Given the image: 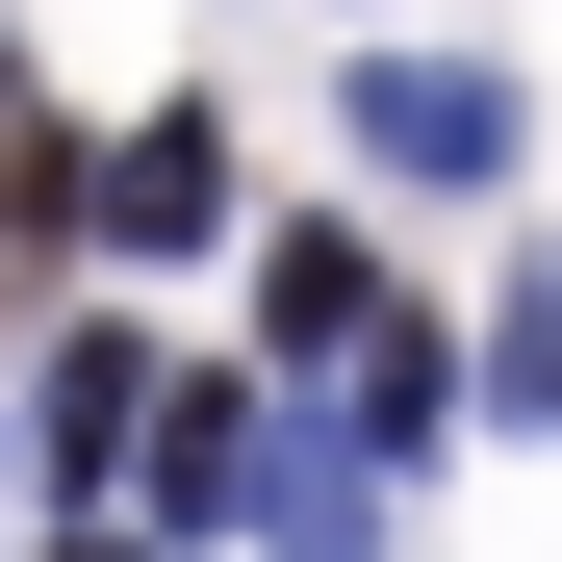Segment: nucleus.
Instances as JSON below:
<instances>
[{
	"label": "nucleus",
	"instance_id": "f03ea898",
	"mask_svg": "<svg viewBox=\"0 0 562 562\" xmlns=\"http://www.w3.org/2000/svg\"><path fill=\"white\" fill-rule=\"evenodd\" d=\"M333 103H358L384 179H435V205H460V179H512V77H486V52H358Z\"/></svg>",
	"mask_w": 562,
	"mask_h": 562
},
{
	"label": "nucleus",
	"instance_id": "423d86ee",
	"mask_svg": "<svg viewBox=\"0 0 562 562\" xmlns=\"http://www.w3.org/2000/svg\"><path fill=\"white\" fill-rule=\"evenodd\" d=\"M77 256V154H52V103H0V307Z\"/></svg>",
	"mask_w": 562,
	"mask_h": 562
},
{
	"label": "nucleus",
	"instance_id": "7ed1b4c3",
	"mask_svg": "<svg viewBox=\"0 0 562 562\" xmlns=\"http://www.w3.org/2000/svg\"><path fill=\"white\" fill-rule=\"evenodd\" d=\"M256 333H281V358L333 384V358L384 333V231H281V256H256Z\"/></svg>",
	"mask_w": 562,
	"mask_h": 562
},
{
	"label": "nucleus",
	"instance_id": "6e6552de",
	"mask_svg": "<svg viewBox=\"0 0 562 562\" xmlns=\"http://www.w3.org/2000/svg\"><path fill=\"white\" fill-rule=\"evenodd\" d=\"M358 486H384V460H281V562H384V512H358Z\"/></svg>",
	"mask_w": 562,
	"mask_h": 562
},
{
	"label": "nucleus",
	"instance_id": "f257e3e1",
	"mask_svg": "<svg viewBox=\"0 0 562 562\" xmlns=\"http://www.w3.org/2000/svg\"><path fill=\"white\" fill-rule=\"evenodd\" d=\"M103 512H128V537H256V512H281V409H256V384H154Z\"/></svg>",
	"mask_w": 562,
	"mask_h": 562
},
{
	"label": "nucleus",
	"instance_id": "0eeeda50",
	"mask_svg": "<svg viewBox=\"0 0 562 562\" xmlns=\"http://www.w3.org/2000/svg\"><path fill=\"white\" fill-rule=\"evenodd\" d=\"M486 409L562 435V256H512V307H486Z\"/></svg>",
	"mask_w": 562,
	"mask_h": 562
},
{
	"label": "nucleus",
	"instance_id": "39448f33",
	"mask_svg": "<svg viewBox=\"0 0 562 562\" xmlns=\"http://www.w3.org/2000/svg\"><path fill=\"white\" fill-rule=\"evenodd\" d=\"M128 409H154V358H128V333H77L52 384H26V435L77 460V486H128Z\"/></svg>",
	"mask_w": 562,
	"mask_h": 562
},
{
	"label": "nucleus",
	"instance_id": "1a4fd4ad",
	"mask_svg": "<svg viewBox=\"0 0 562 562\" xmlns=\"http://www.w3.org/2000/svg\"><path fill=\"white\" fill-rule=\"evenodd\" d=\"M52 562H154V537H52Z\"/></svg>",
	"mask_w": 562,
	"mask_h": 562
},
{
	"label": "nucleus",
	"instance_id": "20e7f679",
	"mask_svg": "<svg viewBox=\"0 0 562 562\" xmlns=\"http://www.w3.org/2000/svg\"><path fill=\"white\" fill-rule=\"evenodd\" d=\"M103 231H128V256H205V231H231V128H205V103L128 128V154H103Z\"/></svg>",
	"mask_w": 562,
	"mask_h": 562
}]
</instances>
